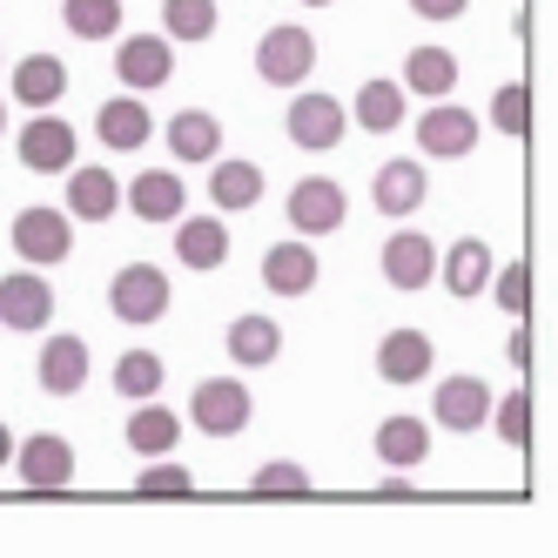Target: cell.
<instances>
[{
  "instance_id": "1",
  "label": "cell",
  "mask_w": 558,
  "mask_h": 558,
  "mask_svg": "<svg viewBox=\"0 0 558 558\" xmlns=\"http://www.w3.org/2000/svg\"><path fill=\"white\" fill-rule=\"evenodd\" d=\"M250 417H256V397L235 377H203L189 390V424L203 437H235V430H250Z\"/></svg>"
},
{
  "instance_id": "2",
  "label": "cell",
  "mask_w": 558,
  "mask_h": 558,
  "mask_svg": "<svg viewBox=\"0 0 558 558\" xmlns=\"http://www.w3.org/2000/svg\"><path fill=\"white\" fill-rule=\"evenodd\" d=\"M108 310L122 324H162L169 316V276L155 263H122L108 276Z\"/></svg>"
},
{
  "instance_id": "3",
  "label": "cell",
  "mask_w": 558,
  "mask_h": 558,
  "mask_svg": "<svg viewBox=\"0 0 558 558\" xmlns=\"http://www.w3.org/2000/svg\"><path fill=\"white\" fill-rule=\"evenodd\" d=\"M310 68H316V34L283 21V27H269L263 41H256V74L269 88H303L310 82Z\"/></svg>"
},
{
  "instance_id": "4",
  "label": "cell",
  "mask_w": 558,
  "mask_h": 558,
  "mask_svg": "<svg viewBox=\"0 0 558 558\" xmlns=\"http://www.w3.org/2000/svg\"><path fill=\"white\" fill-rule=\"evenodd\" d=\"M14 464H21V485L41 492V498H54V492L74 485V445H68L61 430H34V437H21V445H14Z\"/></svg>"
},
{
  "instance_id": "5",
  "label": "cell",
  "mask_w": 558,
  "mask_h": 558,
  "mask_svg": "<svg viewBox=\"0 0 558 558\" xmlns=\"http://www.w3.org/2000/svg\"><path fill=\"white\" fill-rule=\"evenodd\" d=\"M74 250V216L68 209H21L14 216V256L27 269H54Z\"/></svg>"
},
{
  "instance_id": "6",
  "label": "cell",
  "mask_w": 558,
  "mask_h": 558,
  "mask_svg": "<svg viewBox=\"0 0 558 558\" xmlns=\"http://www.w3.org/2000/svg\"><path fill=\"white\" fill-rule=\"evenodd\" d=\"M74 162H82L74 122H61V114H48V108H34V122L21 129V169H34V175H68Z\"/></svg>"
},
{
  "instance_id": "7",
  "label": "cell",
  "mask_w": 558,
  "mask_h": 558,
  "mask_svg": "<svg viewBox=\"0 0 558 558\" xmlns=\"http://www.w3.org/2000/svg\"><path fill=\"white\" fill-rule=\"evenodd\" d=\"M350 222V195H343V182H330V175H303L296 189H290V229L296 235H330V229H343Z\"/></svg>"
},
{
  "instance_id": "8",
  "label": "cell",
  "mask_w": 558,
  "mask_h": 558,
  "mask_svg": "<svg viewBox=\"0 0 558 558\" xmlns=\"http://www.w3.org/2000/svg\"><path fill=\"white\" fill-rule=\"evenodd\" d=\"M343 129H350V114H343V101H337V95H296V101H290V114H283V135H290L303 155L337 148V142H343Z\"/></svg>"
},
{
  "instance_id": "9",
  "label": "cell",
  "mask_w": 558,
  "mask_h": 558,
  "mask_svg": "<svg viewBox=\"0 0 558 558\" xmlns=\"http://www.w3.org/2000/svg\"><path fill=\"white\" fill-rule=\"evenodd\" d=\"M417 148L430 155V162H458V155L477 148V114H464L451 95L430 101V108L417 114Z\"/></svg>"
},
{
  "instance_id": "10",
  "label": "cell",
  "mask_w": 558,
  "mask_h": 558,
  "mask_svg": "<svg viewBox=\"0 0 558 558\" xmlns=\"http://www.w3.org/2000/svg\"><path fill=\"white\" fill-rule=\"evenodd\" d=\"M114 74H122L129 95L162 88L169 74H175V41H169V34H129V41L114 48Z\"/></svg>"
},
{
  "instance_id": "11",
  "label": "cell",
  "mask_w": 558,
  "mask_h": 558,
  "mask_svg": "<svg viewBox=\"0 0 558 558\" xmlns=\"http://www.w3.org/2000/svg\"><path fill=\"white\" fill-rule=\"evenodd\" d=\"M48 316H54V290H48V276H0V330H14V337H34V330H48Z\"/></svg>"
},
{
  "instance_id": "12",
  "label": "cell",
  "mask_w": 558,
  "mask_h": 558,
  "mask_svg": "<svg viewBox=\"0 0 558 558\" xmlns=\"http://www.w3.org/2000/svg\"><path fill=\"white\" fill-rule=\"evenodd\" d=\"M424 195H430V175H424V162H404V155H397V162H384L377 182H371V203H377V216H390V222L417 216Z\"/></svg>"
},
{
  "instance_id": "13",
  "label": "cell",
  "mask_w": 558,
  "mask_h": 558,
  "mask_svg": "<svg viewBox=\"0 0 558 558\" xmlns=\"http://www.w3.org/2000/svg\"><path fill=\"white\" fill-rule=\"evenodd\" d=\"M384 283L390 290H424L437 283V243L417 229H397L390 243H384Z\"/></svg>"
},
{
  "instance_id": "14",
  "label": "cell",
  "mask_w": 558,
  "mask_h": 558,
  "mask_svg": "<svg viewBox=\"0 0 558 558\" xmlns=\"http://www.w3.org/2000/svg\"><path fill=\"white\" fill-rule=\"evenodd\" d=\"M430 417L445 430H477L492 417V384L485 377H445L430 390Z\"/></svg>"
},
{
  "instance_id": "15",
  "label": "cell",
  "mask_w": 558,
  "mask_h": 558,
  "mask_svg": "<svg viewBox=\"0 0 558 558\" xmlns=\"http://www.w3.org/2000/svg\"><path fill=\"white\" fill-rule=\"evenodd\" d=\"M316 250H310V235H290V243H276L263 256V290L269 296H310L316 290Z\"/></svg>"
},
{
  "instance_id": "16",
  "label": "cell",
  "mask_w": 558,
  "mask_h": 558,
  "mask_svg": "<svg viewBox=\"0 0 558 558\" xmlns=\"http://www.w3.org/2000/svg\"><path fill=\"white\" fill-rule=\"evenodd\" d=\"M492 269H498L492 243H477V235H464V243H451L445 256H437V283H445L451 296H485Z\"/></svg>"
},
{
  "instance_id": "17",
  "label": "cell",
  "mask_w": 558,
  "mask_h": 558,
  "mask_svg": "<svg viewBox=\"0 0 558 558\" xmlns=\"http://www.w3.org/2000/svg\"><path fill=\"white\" fill-rule=\"evenodd\" d=\"M175 256L182 269H222L229 263V222L222 216H175Z\"/></svg>"
},
{
  "instance_id": "18",
  "label": "cell",
  "mask_w": 558,
  "mask_h": 558,
  "mask_svg": "<svg viewBox=\"0 0 558 558\" xmlns=\"http://www.w3.org/2000/svg\"><path fill=\"white\" fill-rule=\"evenodd\" d=\"M114 209H122V182H114V169L74 162V169H68V216H74V222H108Z\"/></svg>"
},
{
  "instance_id": "19",
  "label": "cell",
  "mask_w": 558,
  "mask_h": 558,
  "mask_svg": "<svg viewBox=\"0 0 558 558\" xmlns=\"http://www.w3.org/2000/svg\"><path fill=\"white\" fill-rule=\"evenodd\" d=\"M430 364H437V350H430L424 330H390V337L377 343V377H384V384H424Z\"/></svg>"
},
{
  "instance_id": "20",
  "label": "cell",
  "mask_w": 558,
  "mask_h": 558,
  "mask_svg": "<svg viewBox=\"0 0 558 558\" xmlns=\"http://www.w3.org/2000/svg\"><path fill=\"white\" fill-rule=\"evenodd\" d=\"M122 203H129L142 222H175V216L189 209V189H182V175H175V169H148V175H135V182H129Z\"/></svg>"
},
{
  "instance_id": "21",
  "label": "cell",
  "mask_w": 558,
  "mask_h": 558,
  "mask_svg": "<svg viewBox=\"0 0 558 558\" xmlns=\"http://www.w3.org/2000/svg\"><path fill=\"white\" fill-rule=\"evenodd\" d=\"M34 377H41L48 397H74L88 384V343L82 337H48L41 343V364H34Z\"/></svg>"
},
{
  "instance_id": "22",
  "label": "cell",
  "mask_w": 558,
  "mask_h": 558,
  "mask_svg": "<svg viewBox=\"0 0 558 558\" xmlns=\"http://www.w3.org/2000/svg\"><path fill=\"white\" fill-rule=\"evenodd\" d=\"M169 155L182 169H195V162H216L222 155V122L209 108H182L175 122H169Z\"/></svg>"
},
{
  "instance_id": "23",
  "label": "cell",
  "mask_w": 558,
  "mask_h": 558,
  "mask_svg": "<svg viewBox=\"0 0 558 558\" xmlns=\"http://www.w3.org/2000/svg\"><path fill=\"white\" fill-rule=\"evenodd\" d=\"M209 203H216V216H243V209H256L263 203V169L256 162H222L216 155V169H209Z\"/></svg>"
},
{
  "instance_id": "24",
  "label": "cell",
  "mask_w": 558,
  "mask_h": 558,
  "mask_svg": "<svg viewBox=\"0 0 558 558\" xmlns=\"http://www.w3.org/2000/svg\"><path fill=\"white\" fill-rule=\"evenodd\" d=\"M122 437H129V451H135V458H169V451H175V437H182V417H175L169 404H155V397H142V411L122 424Z\"/></svg>"
},
{
  "instance_id": "25",
  "label": "cell",
  "mask_w": 558,
  "mask_h": 558,
  "mask_svg": "<svg viewBox=\"0 0 558 558\" xmlns=\"http://www.w3.org/2000/svg\"><path fill=\"white\" fill-rule=\"evenodd\" d=\"M404 95H424V101L458 95V54L451 48H411V61H404Z\"/></svg>"
},
{
  "instance_id": "26",
  "label": "cell",
  "mask_w": 558,
  "mask_h": 558,
  "mask_svg": "<svg viewBox=\"0 0 558 558\" xmlns=\"http://www.w3.org/2000/svg\"><path fill=\"white\" fill-rule=\"evenodd\" d=\"M229 356H235V371H263L283 356V330L269 324V316H235L229 324Z\"/></svg>"
},
{
  "instance_id": "27",
  "label": "cell",
  "mask_w": 558,
  "mask_h": 558,
  "mask_svg": "<svg viewBox=\"0 0 558 558\" xmlns=\"http://www.w3.org/2000/svg\"><path fill=\"white\" fill-rule=\"evenodd\" d=\"M61 95H68V61L27 54V61L14 68V101H21V108H54Z\"/></svg>"
},
{
  "instance_id": "28",
  "label": "cell",
  "mask_w": 558,
  "mask_h": 558,
  "mask_svg": "<svg viewBox=\"0 0 558 558\" xmlns=\"http://www.w3.org/2000/svg\"><path fill=\"white\" fill-rule=\"evenodd\" d=\"M95 135L108 142V148H148V135H155V122H148V108L135 101V95H114V101H101V122H95Z\"/></svg>"
},
{
  "instance_id": "29",
  "label": "cell",
  "mask_w": 558,
  "mask_h": 558,
  "mask_svg": "<svg viewBox=\"0 0 558 558\" xmlns=\"http://www.w3.org/2000/svg\"><path fill=\"white\" fill-rule=\"evenodd\" d=\"M350 122L364 135H390L397 122H404V82H364L350 101Z\"/></svg>"
},
{
  "instance_id": "30",
  "label": "cell",
  "mask_w": 558,
  "mask_h": 558,
  "mask_svg": "<svg viewBox=\"0 0 558 558\" xmlns=\"http://www.w3.org/2000/svg\"><path fill=\"white\" fill-rule=\"evenodd\" d=\"M377 458H384L390 471L424 464V458H430V430H424L417 417H384V424H377Z\"/></svg>"
},
{
  "instance_id": "31",
  "label": "cell",
  "mask_w": 558,
  "mask_h": 558,
  "mask_svg": "<svg viewBox=\"0 0 558 558\" xmlns=\"http://www.w3.org/2000/svg\"><path fill=\"white\" fill-rule=\"evenodd\" d=\"M135 498L142 505H182V498H195V471L182 458H148L135 477Z\"/></svg>"
},
{
  "instance_id": "32",
  "label": "cell",
  "mask_w": 558,
  "mask_h": 558,
  "mask_svg": "<svg viewBox=\"0 0 558 558\" xmlns=\"http://www.w3.org/2000/svg\"><path fill=\"white\" fill-rule=\"evenodd\" d=\"M61 21L74 41H114L122 34V0H61Z\"/></svg>"
},
{
  "instance_id": "33",
  "label": "cell",
  "mask_w": 558,
  "mask_h": 558,
  "mask_svg": "<svg viewBox=\"0 0 558 558\" xmlns=\"http://www.w3.org/2000/svg\"><path fill=\"white\" fill-rule=\"evenodd\" d=\"M310 492H316L310 471L290 464V458H269V464L250 477V498H263V505H296V498H310Z\"/></svg>"
},
{
  "instance_id": "34",
  "label": "cell",
  "mask_w": 558,
  "mask_h": 558,
  "mask_svg": "<svg viewBox=\"0 0 558 558\" xmlns=\"http://www.w3.org/2000/svg\"><path fill=\"white\" fill-rule=\"evenodd\" d=\"M216 0H162V34L169 41H182V48H195V41H209L216 34Z\"/></svg>"
},
{
  "instance_id": "35",
  "label": "cell",
  "mask_w": 558,
  "mask_h": 558,
  "mask_svg": "<svg viewBox=\"0 0 558 558\" xmlns=\"http://www.w3.org/2000/svg\"><path fill=\"white\" fill-rule=\"evenodd\" d=\"M169 377V364L155 350H122V364H114V390L129 397V404H142V397H155Z\"/></svg>"
},
{
  "instance_id": "36",
  "label": "cell",
  "mask_w": 558,
  "mask_h": 558,
  "mask_svg": "<svg viewBox=\"0 0 558 558\" xmlns=\"http://www.w3.org/2000/svg\"><path fill=\"white\" fill-rule=\"evenodd\" d=\"M485 424H498V437H505L511 451H525V445H532V390H525V384L505 390V404H492Z\"/></svg>"
},
{
  "instance_id": "37",
  "label": "cell",
  "mask_w": 558,
  "mask_h": 558,
  "mask_svg": "<svg viewBox=\"0 0 558 558\" xmlns=\"http://www.w3.org/2000/svg\"><path fill=\"white\" fill-rule=\"evenodd\" d=\"M485 290L498 296V310L511 316V324H525V316H532V269H525V263L492 269V283H485Z\"/></svg>"
},
{
  "instance_id": "38",
  "label": "cell",
  "mask_w": 558,
  "mask_h": 558,
  "mask_svg": "<svg viewBox=\"0 0 558 558\" xmlns=\"http://www.w3.org/2000/svg\"><path fill=\"white\" fill-rule=\"evenodd\" d=\"M492 129L498 135H532V88L525 82H505L492 95Z\"/></svg>"
},
{
  "instance_id": "39",
  "label": "cell",
  "mask_w": 558,
  "mask_h": 558,
  "mask_svg": "<svg viewBox=\"0 0 558 558\" xmlns=\"http://www.w3.org/2000/svg\"><path fill=\"white\" fill-rule=\"evenodd\" d=\"M411 8H417L424 21H458V14L471 8V0H411Z\"/></svg>"
},
{
  "instance_id": "40",
  "label": "cell",
  "mask_w": 558,
  "mask_h": 558,
  "mask_svg": "<svg viewBox=\"0 0 558 558\" xmlns=\"http://www.w3.org/2000/svg\"><path fill=\"white\" fill-rule=\"evenodd\" d=\"M377 498H384V505H411L417 492H411V477H404V471H390L384 485H377Z\"/></svg>"
},
{
  "instance_id": "41",
  "label": "cell",
  "mask_w": 558,
  "mask_h": 558,
  "mask_svg": "<svg viewBox=\"0 0 558 558\" xmlns=\"http://www.w3.org/2000/svg\"><path fill=\"white\" fill-rule=\"evenodd\" d=\"M511 364H518V371H532V337H525V324L511 330Z\"/></svg>"
},
{
  "instance_id": "42",
  "label": "cell",
  "mask_w": 558,
  "mask_h": 558,
  "mask_svg": "<svg viewBox=\"0 0 558 558\" xmlns=\"http://www.w3.org/2000/svg\"><path fill=\"white\" fill-rule=\"evenodd\" d=\"M8 464H14V430L0 424V471H8Z\"/></svg>"
},
{
  "instance_id": "43",
  "label": "cell",
  "mask_w": 558,
  "mask_h": 558,
  "mask_svg": "<svg viewBox=\"0 0 558 558\" xmlns=\"http://www.w3.org/2000/svg\"><path fill=\"white\" fill-rule=\"evenodd\" d=\"M303 8H330V0H303Z\"/></svg>"
},
{
  "instance_id": "44",
  "label": "cell",
  "mask_w": 558,
  "mask_h": 558,
  "mask_svg": "<svg viewBox=\"0 0 558 558\" xmlns=\"http://www.w3.org/2000/svg\"><path fill=\"white\" fill-rule=\"evenodd\" d=\"M0 129H8V108H0Z\"/></svg>"
}]
</instances>
